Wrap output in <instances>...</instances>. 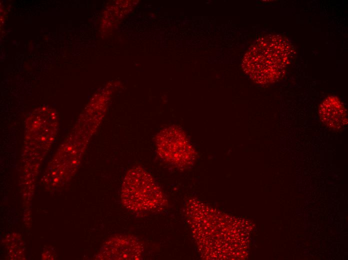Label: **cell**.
I'll use <instances>...</instances> for the list:
<instances>
[{"label":"cell","mask_w":348,"mask_h":260,"mask_svg":"<svg viewBox=\"0 0 348 260\" xmlns=\"http://www.w3.org/2000/svg\"><path fill=\"white\" fill-rule=\"evenodd\" d=\"M292 46L285 37L269 34L258 38L242 61L244 72L254 82H274L286 72L292 54Z\"/></svg>","instance_id":"6da1fadb"},{"label":"cell","mask_w":348,"mask_h":260,"mask_svg":"<svg viewBox=\"0 0 348 260\" xmlns=\"http://www.w3.org/2000/svg\"><path fill=\"white\" fill-rule=\"evenodd\" d=\"M120 198L124 206L135 213L154 211L163 202L160 190L152 177L140 166L134 167L126 173Z\"/></svg>","instance_id":"7a4b0ae2"},{"label":"cell","mask_w":348,"mask_h":260,"mask_svg":"<svg viewBox=\"0 0 348 260\" xmlns=\"http://www.w3.org/2000/svg\"><path fill=\"white\" fill-rule=\"evenodd\" d=\"M143 250L142 245L137 238L120 234L108 241L100 254L103 255L101 259L140 260Z\"/></svg>","instance_id":"3957f363"},{"label":"cell","mask_w":348,"mask_h":260,"mask_svg":"<svg viewBox=\"0 0 348 260\" xmlns=\"http://www.w3.org/2000/svg\"><path fill=\"white\" fill-rule=\"evenodd\" d=\"M322 120L334 130L342 128L347 122L346 110L341 101L335 96L327 97L320 108Z\"/></svg>","instance_id":"277c9868"}]
</instances>
